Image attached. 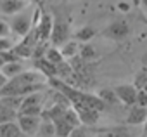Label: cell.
<instances>
[{"instance_id": "obj_30", "label": "cell", "mask_w": 147, "mask_h": 137, "mask_svg": "<svg viewBox=\"0 0 147 137\" xmlns=\"http://www.w3.org/2000/svg\"><path fill=\"white\" fill-rule=\"evenodd\" d=\"M144 125H145V127H144V134L147 135V118H145V121H144Z\"/></svg>"}, {"instance_id": "obj_36", "label": "cell", "mask_w": 147, "mask_h": 137, "mask_svg": "<svg viewBox=\"0 0 147 137\" xmlns=\"http://www.w3.org/2000/svg\"><path fill=\"white\" fill-rule=\"evenodd\" d=\"M67 137H69V135H67Z\"/></svg>"}, {"instance_id": "obj_24", "label": "cell", "mask_w": 147, "mask_h": 137, "mask_svg": "<svg viewBox=\"0 0 147 137\" xmlns=\"http://www.w3.org/2000/svg\"><path fill=\"white\" fill-rule=\"evenodd\" d=\"M102 137H130V132L126 128H114L102 132Z\"/></svg>"}, {"instance_id": "obj_11", "label": "cell", "mask_w": 147, "mask_h": 137, "mask_svg": "<svg viewBox=\"0 0 147 137\" xmlns=\"http://www.w3.org/2000/svg\"><path fill=\"white\" fill-rule=\"evenodd\" d=\"M64 115V113H62ZM52 123H54V132H55V137H67L69 134H71V130L75 128L71 123H67L66 120H64V116H59V118H54V120H50Z\"/></svg>"}, {"instance_id": "obj_33", "label": "cell", "mask_w": 147, "mask_h": 137, "mask_svg": "<svg viewBox=\"0 0 147 137\" xmlns=\"http://www.w3.org/2000/svg\"><path fill=\"white\" fill-rule=\"evenodd\" d=\"M142 89H144V90H145V92H147V82H145V85H144V87H142Z\"/></svg>"}, {"instance_id": "obj_4", "label": "cell", "mask_w": 147, "mask_h": 137, "mask_svg": "<svg viewBox=\"0 0 147 137\" xmlns=\"http://www.w3.org/2000/svg\"><path fill=\"white\" fill-rule=\"evenodd\" d=\"M54 47H61L64 42L69 40V26L66 21H54L52 23V31H50V38Z\"/></svg>"}, {"instance_id": "obj_9", "label": "cell", "mask_w": 147, "mask_h": 137, "mask_svg": "<svg viewBox=\"0 0 147 137\" xmlns=\"http://www.w3.org/2000/svg\"><path fill=\"white\" fill-rule=\"evenodd\" d=\"M26 7H28V2H26V0H2V4H0L2 12L7 14V16L19 14V12H23Z\"/></svg>"}, {"instance_id": "obj_17", "label": "cell", "mask_w": 147, "mask_h": 137, "mask_svg": "<svg viewBox=\"0 0 147 137\" xmlns=\"http://www.w3.org/2000/svg\"><path fill=\"white\" fill-rule=\"evenodd\" d=\"M36 135H38V137H52V135H55V132H54V123H52L50 120H43V118H42Z\"/></svg>"}, {"instance_id": "obj_2", "label": "cell", "mask_w": 147, "mask_h": 137, "mask_svg": "<svg viewBox=\"0 0 147 137\" xmlns=\"http://www.w3.org/2000/svg\"><path fill=\"white\" fill-rule=\"evenodd\" d=\"M102 35L106 37V38H109V40H125L128 35H130V24L126 23V21H123V19H119V21H114V23H111L104 31H102Z\"/></svg>"}, {"instance_id": "obj_6", "label": "cell", "mask_w": 147, "mask_h": 137, "mask_svg": "<svg viewBox=\"0 0 147 137\" xmlns=\"http://www.w3.org/2000/svg\"><path fill=\"white\" fill-rule=\"evenodd\" d=\"M33 14H19L12 19V23L9 24L11 26V31H14L18 37H24L30 30H31V24H33V19H31Z\"/></svg>"}, {"instance_id": "obj_5", "label": "cell", "mask_w": 147, "mask_h": 137, "mask_svg": "<svg viewBox=\"0 0 147 137\" xmlns=\"http://www.w3.org/2000/svg\"><path fill=\"white\" fill-rule=\"evenodd\" d=\"M52 16L50 14H47V12H43L40 18H38V21H36V24H35V33H36V38H38V42H49V38H50V31H52Z\"/></svg>"}, {"instance_id": "obj_20", "label": "cell", "mask_w": 147, "mask_h": 137, "mask_svg": "<svg viewBox=\"0 0 147 137\" xmlns=\"http://www.w3.org/2000/svg\"><path fill=\"white\" fill-rule=\"evenodd\" d=\"M47 61H50L52 64H57V62H61V61H64V57H62V54H61V50L57 49V47H47V50H45V56H43Z\"/></svg>"}, {"instance_id": "obj_29", "label": "cell", "mask_w": 147, "mask_h": 137, "mask_svg": "<svg viewBox=\"0 0 147 137\" xmlns=\"http://www.w3.org/2000/svg\"><path fill=\"white\" fill-rule=\"evenodd\" d=\"M142 64H144V66H147V52H145V54H144V57H142Z\"/></svg>"}, {"instance_id": "obj_27", "label": "cell", "mask_w": 147, "mask_h": 137, "mask_svg": "<svg viewBox=\"0 0 147 137\" xmlns=\"http://www.w3.org/2000/svg\"><path fill=\"white\" fill-rule=\"evenodd\" d=\"M11 33V26L4 21H0V37H9Z\"/></svg>"}, {"instance_id": "obj_26", "label": "cell", "mask_w": 147, "mask_h": 137, "mask_svg": "<svg viewBox=\"0 0 147 137\" xmlns=\"http://www.w3.org/2000/svg\"><path fill=\"white\" fill-rule=\"evenodd\" d=\"M9 49H12V42L9 40V37H0V52Z\"/></svg>"}, {"instance_id": "obj_31", "label": "cell", "mask_w": 147, "mask_h": 137, "mask_svg": "<svg viewBox=\"0 0 147 137\" xmlns=\"http://www.w3.org/2000/svg\"><path fill=\"white\" fill-rule=\"evenodd\" d=\"M140 2H142V5H144V7L147 9V0H140Z\"/></svg>"}, {"instance_id": "obj_21", "label": "cell", "mask_w": 147, "mask_h": 137, "mask_svg": "<svg viewBox=\"0 0 147 137\" xmlns=\"http://www.w3.org/2000/svg\"><path fill=\"white\" fill-rule=\"evenodd\" d=\"M99 97L104 101V104H106V102H109V104L119 102V101H118V96H116V92H114V89H102V90L99 92Z\"/></svg>"}, {"instance_id": "obj_8", "label": "cell", "mask_w": 147, "mask_h": 137, "mask_svg": "<svg viewBox=\"0 0 147 137\" xmlns=\"http://www.w3.org/2000/svg\"><path fill=\"white\" fill-rule=\"evenodd\" d=\"M75 108V111L78 113V118H80V123L83 125H95L97 120H99V111L95 109H90V108H85V106H73Z\"/></svg>"}, {"instance_id": "obj_1", "label": "cell", "mask_w": 147, "mask_h": 137, "mask_svg": "<svg viewBox=\"0 0 147 137\" xmlns=\"http://www.w3.org/2000/svg\"><path fill=\"white\" fill-rule=\"evenodd\" d=\"M43 101H45V94L42 90H36V92L23 96L21 104L18 108V115H35V116H40L42 109H43Z\"/></svg>"}, {"instance_id": "obj_3", "label": "cell", "mask_w": 147, "mask_h": 137, "mask_svg": "<svg viewBox=\"0 0 147 137\" xmlns=\"http://www.w3.org/2000/svg\"><path fill=\"white\" fill-rule=\"evenodd\" d=\"M40 121H42V116H35V115H18V118H16L18 127L28 137L36 135L38 127H40Z\"/></svg>"}, {"instance_id": "obj_19", "label": "cell", "mask_w": 147, "mask_h": 137, "mask_svg": "<svg viewBox=\"0 0 147 137\" xmlns=\"http://www.w3.org/2000/svg\"><path fill=\"white\" fill-rule=\"evenodd\" d=\"M94 37H95V30L90 28V26H83V28H80V30L75 33V38H76L78 42H88V40H92Z\"/></svg>"}, {"instance_id": "obj_35", "label": "cell", "mask_w": 147, "mask_h": 137, "mask_svg": "<svg viewBox=\"0 0 147 137\" xmlns=\"http://www.w3.org/2000/svg\"><path fill=\"white\" fill-rule=\"evenodd\" d=\"M40 2H47V0H40Z\"/></svg>"}, {"instance_id": "obj_28", "label": "cell", "mask_w": 147, "mask_h": 137, "mask_svg": "<svg viewBox=\"0 0 147 137\" xmlns=\"http://www.w3.org/2000/svg\"><path fill=\"white\" fill-rule=\"evenodd\" d=\"M7 80H9V78H7V77H5V75H4L2 71H0V89H2V87H4V85L7 83Z\"/></svg>"}, {"instance_id": "obj_16", "label": "cell", "mask_w": 147, "mask_h": 137, "mask_svg": "<svg viewBox=\"0 0 147 137\" xmlns=\"http://www.w3.org/2000/svg\"><path fill=\"white\" fill-rule=\"evenodd\" d=\"M97 132L92 128V127H88V125H83V123H80V125H76L75 128L71 130V134H69V137H94Z\"/></svg>"}, {"instance_id": "obj_25", "label": "cell", "mask_w": 147, "mask_h": 137, "mask_svg": "<svg viewBox=\"0 0 147 137\" xmlns=\"http://www.w3.org/2000/svg\"><path fill=\"white\" fill-rule=\"evenodd\" d=\"M135 104H137V106H147V92H145L144 89H137Z\"/></svg>"}, {"instance_id": "obj_7", "label": "cell", "mask_w": 147, "mask_h": 137, "mask_svg": "<svg viewBox=\"0 0 147 137\" xmlns=\"http://www.w3.org/2000/svg\"><path fill=\"white\" fill-rule=\"evenodd\" d=\"M114 92H116L119 102H123V104H126V106L135 104L137 89H135L133 85H118V87H114Z\"/></svg>"}, {"instance_id": "obj_22", "label": "cell", "mask_w": 147, "mask_h": 137, "mask_svg": "<svg viewBox=\"0 0 147 137\" xmlns=\"http://www.w3.org/2000/svg\"><path fill=\"white\" fill-rule=\"evenodd\" d=\"M12 50L23 59V57H31V54H33V47H30V45H26L24 42H21V43H18V45H12Z\"/></svg>"}, {"instance_id": "obj_23", "label": "cell", "mask_w": 147, "mask_h": 137, "mask_svg": "<svg viewBox=\"0 0 147 137\" xmlns=\"http://www.w3.org/2000/svg\"><path fill=\"white\" fill-rule=\"evenodd\" d=\"M145 82H147V66H144L142 70L135 75V80H133V87L135 89H142L144 85H145Z\"/></svg>"}, {"instance_id": "obj_15", "label": "cell", "mask_w": 147, "mask_h": 137, "mask_svg": "<svg viewBox=\"0 0 147 137\" xmlns=\"http://www.w3.org/2000/svg\"><path fill=\"white\" fill-rule=\"evenodd\" d=\"M0 71H2L7 78H12L16 75H19L23 71V66H21V61H12V62H4V66L0 68Z\"/></svg>"}, {"instance_id": "obj_34", "label": "cell", "mask_w": 147, "mask_h": 137, "mask_svg": "<svg viewBox=\"0 0 147 137\" xmlns=\"http://www.w3.org/2000/svg\"><path fill=\"white\" fill-rule=\"evenodd\" d=\"M94 137H102V135H97V134H95V135H94Z\"/></svg>"}, {"instance_id": "obj_18", "label": "cell", "mask_w": 147, "mask_h": 137, "mask_svg": "<svg viewBox=\"0 0 147 137\" xmlns=\"http://www.w3.org/2000/svg\"><path fill=\"white\" fill-rule=\"evenodd\" d=\"M78 56L85 61H94L97 59V50L90 45V43H83L80 49H78Z\"/></svg>"}, {"instance_id": "obj_13", "label": "cell", "mask_w": 147, "mask_h": 137, "mask_svg": "<svg viewBox=\"0 0 147 137\" xmlns=\"http://www.w3.org/2000/svg\"><path fill=\"white\" fill-rule=\"evenodd\" d=\"M21 128L18 127L16 121H5L0 123V137H18L21 135Z\"/></svg>"}, {"instance_id": "obj_14", "label": "cell", "mask_w": 147, "mask_h": 137, "mask_svg": "<svg viewBox=\"0 0 147 137\" xmlns=\"http://www.w3.org/2000/svg\"><path fill=\"white\" fill-rule=\"evenodd\" d=\"M78 49H80L78 40H67V42H64V43L61 45L59 50H61V54H62L64 59H69V57H73V56L78 54Z\"/></svg>"}, {"instance_id": "obj_12", "label": "cell", "mask_w": 147, "mask_h": 137, "mask_svg": "<svg viewBox=\"0 0 147 137\" xmlns=\"http://www.w3.org/2000/svg\"><path fill=\"white\" fill-rule=\"evenodd\" d=\"M35 68L40 71V73H43L45 77H47V80L49 78H54L57 73H55V64H52L50 61H47L45 57H40V59H35Z\"/></svg>"}, {"instance_id": "obj_32", "label": "cell", "mask_w": 147, "mask_h": 137, "mask_svg": "<svg viewBox=\"0 0 147 137\" xmlns=\"http://www.w3.org/2000/svg\"><path fill=\"white\" fill-rule=\"evenodd\" d=\"M4 66V59H2V56H0V68Z\"/></svg>"}, {"instance_id": "obj_10", "label": "cell", "mask_w": 147, "mask_h": 137, "mask_svg": "<svg viewBox=\"0 0 147 137\" xmlns=\"http://www.w3.org/2000/svg\"><path fill=\"white\" fill-rule=\"evenodd\" d=\"M147 118V106H137V104H131L130 108V113L126 116V123L128 125H140L144 123Z\"/></svg>"}]
</instances>
